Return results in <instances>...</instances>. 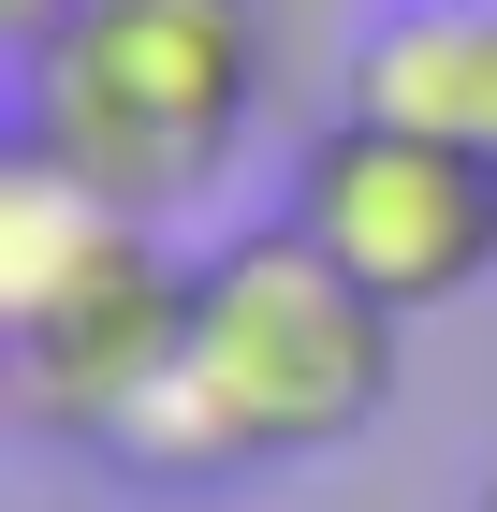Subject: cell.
<instances>
[{"instance_id": "6da1fadb", "label": "cell", "mask_w": 497, "mask_h": 512, "mask_svg": "<svg viewBox=\"0 0 497 512\" xmlns=\"http://www.w3.org/2000/svg\"><path fill=\"white\" fill-rule=\"evenodd\" d=\"M395 410V308L293 220L191 249V352L147 395V425L103 469L132 483H234V469H307Z\"/></svg>"}, {"instance_id": "7a4b0ae2", "label": "cell", "mask_w": 497, "mask_h": 512, "mask_svg": "<svg viewBox=\"0 0 497 512\" xmlns=\"http://www.w3.org/2000/svg\"><path fill=\"white\" fill-rule=\"evenodd\" d=\"M264 103V0H88L15 59V147L74 161L132 220H191Z\"/></svg>"}, {"instance_id": "3957f363", "label": "cell", "mask_w": 497, "mask_h": 512, "mask_svg": "<svg viewBox=\"0 0 497 512\" xmlns=\"http://www.w3.org/2000/svg\"><path fill=\"white\" fill-rule=\"evenodd\" d=\"M293 235H322L395 322L424 308H468L497 278V147H454V132H410V118H337L293 147V191H278Z\"/></svg>"}, {"instance_id": "277c9868", "label": "cell", "mask_w": 497, "mask_h": 512, "mask_svg": "<svg viewBox=\"0 0 497 512\" xmlns=\"http://www.w3.org/2000/svg\"><path fill=\"white\" fill-rule=\"evenodd\" d=\"M0 352H15V410H30L44 439L117 454V439L147 425V395L176 381V352H191V264L161 235H132V249H103L74 293H44L30 322H0Z\"/></svg>"}, {"instance_id": "5b68a950", "label": "cell", "mask_w": 497, "mask_h": 512, "mask_svg": "<svg viewBox=\"0 0 497 512\" xmlns=\"http://www.w3.org/2000/svg\"><path fill=\"white\" fill-rule=\"evenodd\" d=\"M351 103L454 132V147H497V0H395L351 44Z\"/></svg>"}, {"instance_id": "8992f818", "label": "cell", "mask_w": 497, "mask_h": 512, "mask_svg": "<svg viewBox=\"0 0 497 512\" xmlns=\"http://www.w3.org/2000/svg\"><path fill=\"white\" fill-rule=\"evenodd\" d=\"M74 15H88V0H0V44L30 59V44H59V30H74Z\"/></svg>"}, {"instance_id": "52a82bcc", "label": "cell", "mask_w": 497, "mask_h": 512, "mask_svg": "<svg viewBox=\"0 0 497 512\" xmlns=\"http://www.w3.org/2000/svg\"><path fill=\"white\" fill-rule=\"evenodd\" d=\"M468 512H497V469H483V498H468Z\"/></svg>"}]
</instances>
